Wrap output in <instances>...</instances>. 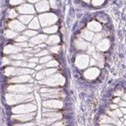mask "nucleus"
<instances>
[{"label": "nucleus", "instance_id": "obj_11", "mask_svg": "<svg viewBox=\"0 0 126 126\" xmlns=\"http://www.w3.org/2000/svg\"><path fill=\"white\" fill-rule=\"evenodd\" d=\"M20 51H21V48L18 47V46H13V45H8L4 49L5 54H17Z\"/></svg>", "mask_w": 126, "mask_h": 126}, {"label": "nucleus", "instance_id": "obj_27", "mask_svg": "<svg viewBox=\"0 0 126 126\" xmlns=\"http://www.w3.org/2000/svg\"><path fill=\"white\" fill-rule=\"evenodd\" d=\"M87 45H88V44L85 42H82L81 40H78V42H77V47H78L79 49H86Z\"/></svg>", "mask_w": 126, "mask_h": 126}, {"label": "nucleus", "instance_id": "obj_38", "mask_svg": "<svg viewBox=\"0 0 126 126\" xmlns=\"http://www.w3.org/2000/svg\"><path fill=\"white\" fill-rule=\"evenodd\" d=\"M45 117H56V116H58L59 117V114H57V113H49V114H44Z\"/></svg>", "mask_w": 126, "mask_h": 126}, {"label": "nucleus", "instance_id": "obj_4", "mask_svg": "<svg viewBox=\"0 0 126 126\" xmlns=\"http://www.w3.org/2000/svg\"><path fill=\"white\" fill-rule=\"evenodd\" d=\"M40 21L42 26H48V25H51L54 24L55 22L57 21V16L54 15V14H43V15L40 16Z\"/></svg>", "mask_w": 126, "mask_h": 126}, {"label": "nucleus", "instance_id": "obj_24", "mask_svg": "<svg viewBox=\"0 0 126 126\" xmlns=\"http://www.w3.org/2000/svg\"><path fill=\"white\" fill-rule=\"evenodd\" d=\"M82 36L86 39V40H88V41H90L92 38H93V33H91V32H89V31H86L84 32L83 34H82Z\"/></svg>", "mask_w": 126, "mask_h": 126}, {"label": "nucleus", "instance_id": "obj_23", "mask_svg": "<svg viewBox=\"0 0 126 126\" xmlns=\"http://www.w3.org/2000/svg\"><path fill=\"white\" fill-rule=\"evenodd\" d=\"M57 30H58L57 26H53L48 27V28H45V29H44V32H45V33H56Z\"/></svg>", "mask_w": 126, "mask_h": 126}, {"label": "nucleus", "instance_id": "obj_36", "mask_svg": "<svg viewBox=\"0 0 126 126\" xmlns=\"http://www.w3.org/2000/svg\"><path fill=\"white\" fill-rule=\"evenodd\" d=\"M104 2V0H92V3H93V5H100Z\"/></svg>", "mask_w": 126, "mask_h": 126}, {"label": "nucleus", "instance_id": "obj_40", "mask_svg": "<svg viewBox=\"0 0 126 126\" xmlns=\"http://www.w3.org/2000/svg\"><path fill=\"white\" fill-rule=\"evenodd\" d=\"M39 61V58H29V62H31V63H36Z\"/></svg>", "mask_w": 126, "mask_h": 126}, {"label": "nucleus", "instance_id": "obj_47", "mask_svg": "<svg viewBox=\"0 0 126 126\" xmlns=\"http://www.w3.org/2000/svg\"><path fill=\"white\" fill-rule=\"evenodd\" d=\"M53 126H62V123L61 122H58V124H54Z\"/></svg>", "mask_w": 126, "mask_h": 126}, {"label": "nucleus", "instance_id": "obj_18", "mask_svg": "<svg viewBox=\"0 0 126 126\" xmlns=\"http://www.w3.org/2000/svg\"><path fill=\"white\" fill-rule=\"evenodd\" d=\"M59 42V38L58 36H51L47 40V43L48 44H56Z\"/></svg>", "mask_w": 126, "mask_h": 126}, {"label": "nucleus", "instance_id": "obj_49", "mask_svg": "<svg viewBox=\"0 0 126 126\" xmlns=\"http://www.w3.org/2000/svg\"><path fill=\"white\" fill-rule=\"evenodd\" d=\"M84 1H89V0H84Z\"/></svg>", "mask_w": 126, "mask_h": 126}, {"label": "nucleus", "instance_id": "obj_13", "mask_svg": "<svg viewBox=\"0 0 126 126\" xmlns=\"http://www.w3.org/2000/svg\"><path fill=\"white\" fill-rule=\"evenodd\" d=\"M43 105L45 106H50V107H56V108H59L62 106V103L59 101H48V102H44Z\"/></svg>", "mask_w": 126, "mask_h": 126}, {"label": "nucleus", "instance_id": "obj_44", "mask_svg": "<svg viewBox=\"0 0 126 126\" xmlns=\"http://www.w3.org/2000/svg\"><path fill=\"white\" fill-rule=\"evenodd\" d=\"M56 121V119H50V120H46V121H44L45 123H47V124H50V122H52V121Z\"/></svg>", "mask_w": 126, "mask_h": 126}, {"label": "nucleus", "instance_id": "obj_21", "mask_svg": "<svg viewBox=\"0 0 126 126\" xmlns=\"http://www.w3.org/2000/svg\"><path fill=\"white\" fill-rule=\"evenodd\" d=\"M11 58L14 60H21V59H25L26 58V56L24 54H14V55L11 56Z\"/></svg>", "mask_w": 126, "mask_h": 126}, {"label": "nucleus", "instance_id": "obj_29", "mask_svg": "<svg viewBox=\"0 0 126 126\" xmlns=\"http://www.w3.org/2000/svg\"><path fill=\"white\" fill-rule=\"evenodd\" d=\"M16 16H17V12L15 11V10H11V11H9V18H15Z\"/></svg>", "mask_w": 126, "mask_h": 126}, {"label": "nucleus", "instance_id": "obj_22", "mask_svg": "<svg viewBox=\"0 0 126 126\" xmlns=\"http://www.w3.org/2000/svg\"><path fill=\"white\" fill-rule=\"evenodd\" d=\"M5 35L6 37L8 38H15L17 36V33L15 31H12V30H6L5 31Z\"/></svg>", "mask_w": 126, "mask_h": 126}, {"label": "nucleus", "instance_id": "obj_5", "mask_svg": "<svg viewBox=\"0 0 126 126\" xmlns=\"http://www.w3.org/2000/svg\"><path fill=\"white\" fill-rule=\"evenodd\" d=\"M44 83H46L47 85L50 86H58V85H62L64 83V78L61 75H56V76H52L50 78H48L47 80L44 81Z\"/></svg>", "mask_w": 126, "mask_h": 126}, {"label": "nucleus", "instance_id": "obj_35", "mask_svg": "<svg viewBox=\"0 0 126 126\" xmlns=\"http://www.w3.org/2000/svg\"><path fill=\"white\" fill-rule=\"evenodd\" d=\"M28 44L26 43V42H17V46L18 47H26Z\"/></svg>", "mask_w": 126, "mask_h": 126}, {"label": "nucleus", "instance_id": "obj_34", "mask_svg": "<svg viewBox=\"0 0 126 126\" xmlns=\"http://www.w3.org/2000/svg\"><path fill=\"white\" fill-rule=\"evenodd\" d=\"M23 1L24 0H11L10 2H11V5H19V4L23 3Z\"/></svg>", "mask_w": 126, "mask_h": 126}, {"label": "nucleus", "instance_id": "obj_26", "mask_svg": "<svg viewBox=\"0 0 126 126\" xmlns=\"http://www.w3.org/2000/svg\"><path fill=\"white\" fill-rule=\"evenodd\" d=\"M37 35V32L34 31V30H26L25 31V36L26 37H33V36H36Z\"/></svg>", "mask_w": 126, "mask_h": 126}, {"label": "nucleus", "instance_id": "obj_39", "mask_svg": "<svg viewBox=\"0 0 126 126\" xmlns=\"http://www.w3.org/2000/svg\"><path fill=\"white\" fill-rule=\"evenodd\" d=\"M59 46H55V47H52L51 48V51L54 53H58V50H59Z\"/></svg>", "mask_w": 126, "mask_h": 126}, {"label": "nucleus", "instance_id": "obj_15", "mask_svg": "<svg viewBox=\"0 0 126 126\" xmlns=\"http://www.w3.org/2000/svg\"><path fill=\"white\" fill-rule=\"evenodd\" d=\"M45 40H46L45 35H38V36H35L34 38H32L30 42L33 44H37V43H41V42H44Z\"/></svg>", "mask_w": 126, "mask_h": 126}, {"label": "nucleus", "instance_id": "obj_10", "mask_svg": "<svg viewBox=\"0 0 126 126\" xmlns=\"http://www.w3.org/2000/svg\"><path fill=\"white\" fill-rule=\"evenodd\" d=\"M36 9H37L38 11H40V12L46 11L49 10V4H48L47 1H42V2L38 3L37 5H36Z\"/></svg>", "mask_w": 126, "mask_h": 126}, {"label": "nucleus", "instance_id": "obj_43", "mask_svg": "<svg viewBox=\"0 0 126 126\" xmlns=\"http://www.w3.org/2000/svg\"><path fill=\"white\" fill-rule=\"evenodd\" d=\"M8 63H11L10 61V59L9 58H3V65H5V64H8Z\"/></svg>", "mask_w": 126, "mask_h": 126}, {"label": "nucleus", "instance_id": "obj_6", "mask_svg": "<svg viewBox=\"0 0 126 126\" xmlns=\"http://www.w3.org/2000/svg\"><path fill=\"white\" fill-rule=\"evenodd\" d=\"M28 81H31V77L27 74L19 75V76H16V77L11 79V83H25V82H28Z\"/></svg>", "mask_w": 126, "mask_h": 126}, {"label": "nucleus", "instance_id": "obj_45", "mask_svg": "<svg viewBox=\"0 0 126 126\" xmlns=\"http://www.w3.org/2000/svg\"><path fill=\"white\" fill-rule=\"evenodd\" d=\"M51 1V4H52L53 8H56V4H55V0H50Z\"/></svg>", "mask_w": 126, "mask_h": 126}, {"label": "nucleus", "instance_id": "obj_8", "mask_svg": "<svg viewBox=\"0 0 126 126\" xmlns=\"http://www.w3.org/2000/svg\"><path fill=\"white\" fill-rule=\"evenodd\" d=\"M34 114H22V115H13L12 116V119L13 120H17V121H30L31 119H33Z\"/></svg>", "mask_w": 126, "mask_h": 126}, {"label": "nucleus", "instance_id": "obj_19", "mask_svg": "<svg viewBox=\"0 0 126 126\" xmlns=\"http://www.w3.org/2000/svg\"><path fill=\"white\" fill-rule=\"evenodd\" d=\"M20 21L23 22V24H27L29 23V21H31L32 16L31 15H22L20 16Z\"/></svg>", "mask_w": 126, "mask_h": 126}, {"label": "nucleus", "instance_id": "obj_25", "mask_svg": "<svg viewBox=\"0 0 126 126\" xmlns=\"http://www.w3.org/2000/svg\"><path fill=\"white\" fill-rule=\"evenodd\" d=\"M15 73V69L13 67H9L5 70V74L6 75H13Z\"/></svg>", "mask_w": 126, "mask_h": 126}, {"label": "nucleus", "instance_id": "obj_30", "mask_svg": "<svg viewBox=\"0 0 126 126\" xmlns=\"http://www.w3.org/2000/svg\"><path fill=\"white\" fill-rule=\"evenodd\" d=\"M105 41H106V40H105V41H103V42H101L100 44L98 45V48H99L100 50H105V49L107 48V46H108V45H105Z\"/></svg>", "mask_w": 126, "mask_h": 126}, {"label": "nucleus", "instance_id": "obj_37", "mask_svg": "<svg viewBox=\"0 0 126 126\" xmlns=\"http://www.w3.org/2000/svg\"><path fill=\"white\" fill-rule=\"evenodd\" d=\"M48 54V51H46V50H43V51H41V52H39L37 54V56H45V55H47Z\"/></svg>", "mask_w": 126, "mask_h": 126}, {"label": "nucleus", "instance_id": "obj_33", "mask_svg": "<svg viewBox=\"0 0 126 126\" xmlns=\"http://www.w3.org/2000/svg\"><path fill=\"white\" fill-rule=\"evenodd\" d=\"M50 59H51V58H50L49 56H47V57H44V58H41V59H40V62L41 63H47Z\"/></svg>", "mask_w": 126, "mask_h": 126}, {"label": "nucleus", "instance_id": "obj_17", "mask_svg": "<svg viewBox=\"0 0 126 126\" xmlns=\"http://www.w3.org/2000/svg\"><path fill=\"white\" fill-rule=\"evenodd\" d=\"M89 28L90 30H93V31H98L101 29V26L96 22H91L89 24Z\"/></svg>", "mask_w": 126, "mask_h": 126}, {"label": "nucleus", "instance_id": "obj_14", "mask_svg": "<svg viewBox=\"0 0 126 126\" xmlns=\"http://www.w3.org/2000/svg\"><path fill=\"white\" fill-rule=\"evenodd\" d=\"M33 73V71L30 70V69H27V68H18L15 69V73L14 74H18V75H24V74H29Z\"/></svg>", "mask_w": 126, "mask_h": 126}, {"label": "nucleus", "instance_id": "obj_9", "mask_svg": "<svg viewBox=\"0 0 126 126\" xmlns=\"http://www.w3.org/2000/svg\"><path fill=\"white\" fill-rule=\"evenodd\" d=\"M9 26H10V27H11V29H13L14 31H22V30L25 29V26H24L23 24H21L20 22L16 21V20L11 21Z\"/></svg>", "mask_w": 126, "mask_h": 126}, {"label": "nucleus", "instance_id": "obj_1", "mask_svg": "<svg viewBox=\"0 0 126 126\" xmlns=\"http://www.w3.org/2000/svg\"><path fill=\"white\" fill-rule=\"evenodd\" d=\"M31 95L26 94H13V93H8L6 95V101L9 105H14L22 102H27L28 100H31Z\"/></svg>", "mask_w": 126, "mask_h": 126}, {"label": "nucleus", "instance_id": "obj_42", "mask_svg": "<svg viewBox=\"0 0 126 126\" xmlns=\"http://www.w3.org/2000/svg\"><path fill=\"white\" fill-rule=\"evenodd\" d=\"M14 126H34L33 123H23V124H16Z\"/></svg>", "mask_w": 126, "mask_h": 126}, {"label": "nucleus", "instance_id": "obj_2", "mask_svg": "<svg viewBox=\"0 0 126 126\" xmlns=\"http://www.w3.org/2000/svg\"><path fill=\"white\" fill-rule=\"evenodd\" d=\"M8 90L11 93H16V94H26L32 90L30 85H12L8 88Z\"/></svg>", "mask_w": 126, "mask_h": 126}, {"label": "nucleus", "instance_id": "obj_7", "mask_svg": "<svg viewBox=\"0 0 126 126\" xmlns=\"http://www.w3.org/2000/svg\"><path fill=\"white\" fill-rule=\"evenodd\" d=\"M18 11L21 13H24V14L34 13V8H33V6L29 5V4H25V5H22L21 7H19Z\"/></svg>", "mask_w": 126, "mask_h": 126}, {"label": "nucleus", "instance_id": "obj_28", "mask_svg": "<svg viewBox=\"0 0 126 126\" xmlns=\"http://www.w3.org/2000/svg\"><path fill=\"white\" fill-rule=\"evenodd\" d=\"M27 37L26 36H18V37L16 38V42H26Z\"/></svg>", "mask_w": 126, "mask_h": 126}, {"label": "nucleus", "instance_id": "obj_46", "mask_svg": "<svg viewBox=\"0 0 126 126\" xmlns=\"http://www.w3.org/2000/svg\"><path fill=\"white\" fill-rule=\"evenodd\" d=\"M29 2H31V3H37L39 1H41V0H28Z\"/></svg>", "mask_w": 126, "mask_h": 126}, {"label": "nucleus", "instance_id": "obj_41", "mask_svg": "<svg viewBox=\"0 0 126 126\" xmlns=\"http://www.w3.org/2000/svg\"><path fill=\"white\" fill-rule=\"evenodd\" d=\"M56 71L54 70V69H51V70H47L46 72H45V74H47V75H49V74H54Z\"/></svg>", "mask_w": 126, "mask_h": 126}, {"label": "nucleus", "instance_id": "obj_16", "mask_svg": "<svg viewBox=\"0 0 126 126\" xmlns=\"http://www.w3.org/2000/svg\"><path fill=\"white\" fill-rule=\"evenodd\" d=\"M97 74H98V70H96V69H90V70H89V71L85 74V76H87L89 79H92L93 77H95Z\"/></svg>", "mask_w": 126, "mask_h": 126}, {"label": "nucleus", "instance_id": "obj_3", "mask_svg": "<svg viewBox=\"0 0 126 126\" xmlns=\"http://www.w3.org/2000/svg\"><path fill=\"white\" fill-rule=\"evenodd\" d=\"M36 109V106L34 105L30 104H26V105H21L15 106L14 108H12V112L15 114H26L28 112H31Z\"/></svg>", "mask_w": 126, "mask_h": 126}, {"label": "nucleus", "instance_id": "obj_32", "mask_svg": "<svg viewBox=\"0 0 126 126\" xmlns=\"http://www.w3.org/2000/svg\"><path fill=\"white\" fill-rule=\"evenodd\" d=\"M45 75H46L45 72H42V73H39V74L36 75V78H37L38 80H41V79L44 78V76H45Z\"/></svg>", "mask_w": 126, "mask_h": 126}, {"label": "nucleus", "instance_id": "obj_20", "mask_svg": "<svg viewBox=\"0 0 126 126\" xmlns=\"http://www.w3.org/2000/svg\"><path fill=\"white\" fill-rule=\"evenodd\" d=\"M29 27L31 29H38L40 27V24H39V21L37 19H33V21H31V23L29 24Z\"/></svg>", "mask_w": 126, "mask_h": 126}, {"label": "nucleus", "instance_id": "obj_31", "mask_svg": "<svg viewBox=\"0 0 126 126\" xmlns=\"http://www.w3.org/2000/svg\"><path fill=\"white\" fill-rule=\"evenodd\" d=\"M46 66H47V67H56V66H58V62H57L56 60H52V61L47 62Z\"/></svg>", "mask_w": 126, "mask_h": 126}, {"label": "nucleus", "instance_id": "obj_48", "mask_svg": "<svg viewBox=\"0 0 126 126\" xmlns=\"http://www.w3.org/2000/svg\"><path fill=\"white\" fill-rule=\"evenodd\" d=\"M42 66H38L36 69H37V70H40V69H42Z\"/></svg>", "mask_w": 126, "mask_h": 126}, {"label": "nucleus", "instance_id": "obj_12", "mask_svg": "<svg viewBox=\"0 0 126 126\" xmlns=\"http://www.w3.org/2000/svg\"><path fill=\"white\" fill-rule=\"evenodd\" d=\"M88 63V57L87 56H80L76 58V64L80 68H84L85 66H87Z\"/></svg>", "mask_w": 126, "mask_h": 126}]
</instances>
